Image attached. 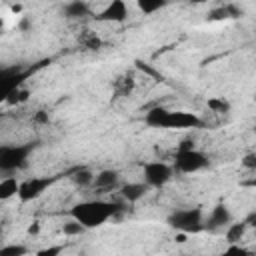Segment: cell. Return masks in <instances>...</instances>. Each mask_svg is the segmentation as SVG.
Returning <instances> with one entry per match:
<instances>
[{"instance_id":"obj_1","label":"cell","mask_w":256,"mask_h":256,"mask_svg":"<svg viewBox=\"0 0 256 256\" xmlns=\"http://www.w3.org/2000/svg\"><path fill=\"white\" fill-rule=\"evenodd\" d=\"M122 210L120 204L110 200H82L70 208V218H76L86 230L98 228Z\"/></svg>"},{"instance_id":"obj_2","label":"cell","mask_w":256,"mask_h":256,"mask_svg":"<svg viewBox=\"0 0 256 256\" xmlns=\"http://www.w3.org/2000/svg\"><path fill=\"white\" fill-rule=\"evenodd\" d=\"M144 122L150 128H164V130H188V128H204V120L194 112L186 110H168L156 106L146 112Z\"/></svg>"},{"instance_id":"obj_3","label":"cell","mask_w":256,"mask_h":256,"mask_svg":"<svg viewBox=\"0 0 256 256\" xmlns=\"http://www.w3.org/2000/svg\"><path fill=\"white\" fill-rule=\"evenodd\" d=\"M166 224L180 234H198L204 230V210L200 206L178 208L168 214Z\"/></svg>"},{"instance_id":"obj_4","label":"cell","mask_w":256,"mask_h":256,"mask_svg":"<svg viewBox=\"0 0 256 256\" xmlns=\"http://www.w3.org/2000/svg\"><path fill=\"white\" fill-rule=\"evenodd\" d=\"M208 164H210L208 156H206L202 150L194 148L190 142H184V144L178 148V152H176V156H174V162H172L174 170L180 172V174H194V172H200V170L208 168Z\"/></svg>"},{"instance_id":"obj_5","label":"cell","mask_w":256,"mask_h":256,"mask_svg":"<svg viewBox=\"0 0 256 256\" xmlns=\"http://www.w3.org/2000/svg\"><path fill=\"white\" fill-rule=\"evenodd\" d=\"M38 144H16V146H2L0 148V172L10 174L18 172L28 166L30 154L36 150Z\"/></svg>"},{"instance_id":"obj_6","label":"cell","mask_w":256,"mask_h":256,"mask_svg":"<svg viewBox=\"0 0 256 256\" xmlns=\"http://www.w3.org/2000/svg\"><path fill=\"white\" fill-rule=\"evenodd\" d=\"M174 166L172 164H166V162H160V160H154V162H146L144 168H142V174H144V182L150 186V188H162L166 186L172 176H174Z\"/></svg>"},{"instance_id":"obj_7","label":"cell","mask_w":256,"mask_h":256,"mask_svg":"<svg viewBox=\"0 0 256 256\" xmlns=\"http://www.w3.org/2000/svg\"><path fill=\"white\" fill-rule=\"evenodd\" d=\"M56 182V176H32V178H26L20 182V188H18V198L22 202H32L36 198H40L52 184Z\"/></svg>"},{"instance_id":"obj_8","label":"cell","mask_w":256,"mask_h":256,"mask_svg":"<svg viewBox=\"0 0 256 256\" xmlns=\"http://www.w3.org/2000/svg\"><path fill=\"white\" fill-rule=\"evenodd\" d=\"M230 222H232V212L226 204L220 202L210 210L208 216H204V230L214 232V230H220V228H228Z\"/></svg>"},{"instance_id":"obj_9","label":"cell","mask_w":256,"mask_h":256,"mask_svg":"<svg viewBox=\"0 0 256 256\" xmlns=\"http://www.w3.org/2000/svg\"><path fill=\"white\" fill-rule=\"evenodd\" d=\"M94 18L98 22H124L128 18V6L124 0H110Z\"/></svg>"},{"instance_id":"obj_10","label":"cell","mask_w":256,"mask_h":256,"mask_svg":"<svg viewBox=\"0 0 256 256\" xmlns=\"http://www.w3.org/2000/svg\"><path fill=\"white\" fill-rule=\"evenodd\" d=\"M120 184V172L118 170H112V168H106V170H100L96 176H94V188L98 190H112Z\"/></svg>"},{"instance_id":"obj_11","label":"cell","mask_w":256,"mask_h":256,"mask_svg":"<svg viewBox=\"0 0 256 256\" xmlns=\"http://www.w3.org/2000/svg\"><path fill=\"white\" fill-rule=\"evenodd\" d=\"M148 184L146 182H128V184H122L120 188V194L126 202H138L140 198H144V194L148 192Z\"/></svg>"},{"instance_id":"obj_12","label":"cell","mask_w":256,"mask_h":256,"mask_svg":"<svg viewBox=\"0 0 256 256\" xmlns=\"http://www.w3.org/2000/svg\"><path fill=\"white\" fill-rule=\"evenodd\" d=\"M62 14H64L68 20H78V18H84V16L90 14V6H88L84 0H70V2L64 4Z\"/></svg>"},{"instance_id":"obj_13","label":"cell","mask_w":256,"mask_h":256,"mask_svg":"<svg viewBox=\"0 0 256 256\" xmlns=\"http://www.w3.org/2000/svg\"><path fill=\"white\" fill-rule=\"evenodd\" d=\"M18 188H20V182L14 176H4L0 180V200H8L12 196H18Z\"/></svg>"},{"instance_id":"obj_14","label":"cell","mask_w":256,"mask_h":256,"mask_svg":"<svg viewBox=\"0 0 256 256\" xmlns=\"http://www.w3.org/2000/svg\"><path fill=\"white\" fill-rule=\"evenodd\" d=\"M240 16H242V10L234 4H226L210 12V20H226V18H240Z\"/></svg>"},{"instance_id":"obj_15","label":"cell","mask_w":256,"mask_h":256,"mask_svg":"<svg viewBox=\"0 0 256 256\" xmlns=\"http://www.w3.org/2000/svg\"><path fill=\"white\" fill-rule=\"evenodd\" d=\"M166 6H168V0H136V8L146 16L158 10H164Z\"/></svg>"},{"instance_id":"obj_16","label":"cell","mask_w":256,"mask_h":256,"mask_svg":"<svg viewBox=\"0 0 256 256\" xmlns=\"http://www.w3.org/2000/svg\"><path fill=\"white\" fill-rule=\"evenodd\" d=\"M94 172H90L88 168H78V170H74V174L70 176L72 178V182L76 184V186H80V188H86V186H92L94 184Z\"/></svg>"},{"instance_id":"obj_17","label":"cell","mask_w":256,"mask_h":256,"mask_svg":"<svg viewBox=\"0 0 256 256\" xmlns=\"http://www.w3.org/2000/svg\"><path fill=\"white\" fill-rule=\"evenodd\" d=\"M246 228H248V222H246V220H244V222H238V224H232V222H230V226L226 228V240H228L230 244L240 242V238L244 236Z\"/></svg>"},{"instance_id":"obj_18","label":"cell","mask_w":256,"mask_h":256,"mask_svg":"<svg viewBox=\"0 0 256 256\" xmlns=\"http://www.w3.org/2000/svg\"><path fill=\"white\" fill-rule=\"evenodd\" d=\"M208 108L216 114H228L230 112V102L224 100V98L214 96V98H208Z\"/></svg>"},{"instance_id":"obj_19","label":"cell","mask_w":256,"mask_h":256,"mask_svg":"<svg viewBox=\"0 0 256 256\" xmlns=\"http://www.w3.org/2000/svg\"><path fill=\"white\" fill-rule=\"evenodd\" d=\"M62 232H64V236H80V234L86 232V228L76 218H72V220H68V222L62 224Z\"/></svg>"},{"instance_id":"obj_20","label":"cell","mask_w":256,"mask_h":256,"mask_svg":"<svg viewBox=\"0 0 256 256\" xmlns=\"http://www.w3.org/2000/svg\"><path fill=\"white\" fill-rule=\"evenodd\" d=\"M24 254H28V248L22 244H8L0 248V256H24Z\"/></svg>"},{"instance_id":"obj_21","label":"cell","mask_w":256,"mask_h":256,"mask_svg":"<svg viewBox=\"0 0 256 256\" xmlns=\"http://www.w3.org/2000/svg\"><path fill=\"white\" fill-rule=\"evenodd\" d=\"M240 164H242L244 168H248V170H256V152L246 154V156L240 160Z\"/></svg>"},{"instance_id":"obj_22","label":"cell","mask_w":256,"mask_h":256,"mask_svg":"<svg viewBox=\"0 0 256 256\" xmlns=\"http://www.w3.org/2000/svg\"><path fill=\"white\" fill-rule=\"evenodd\" d=\"M62 252V246H52V248H44V250H38L40 256H54V254H60Z\"/></svg>"},{"instance_id":"obj_23","label":"cell","mask_w":256,"mask_h":256,"mask_svg":"<svg viewBox=\"0 0 256 256\" xmlns=\"http://www.w3.org/2000/svg\"><path fill=\"white\" fill-rule=\"evenodd\" d=\"M28 232H30V234H36V232H38V226H30V230H28Z\"/></svg>"},{"instance_id":"obj_24","label":"cell","mask_w":256,"mask_h":256,"mask_svg":"<svg viewBox=\"0 0 256 256\" xmlns=\"http://www.w3.org/2000/svg\"><path fill=\"white\" fill-rule=\"evenodd\" d=\"M192 4H202V2H206V0H190Z\"/></svg>"},{"instance_id":"obj_25","label":"cell","mask_w":256,"mask_h":256,"mask_svg":"<svg viewBox=\"0 0 256 256\" xmlns=\"http://www.w3.org/2000/svg\"><path fill=\"white\" fill-rule=\"evenodd\" d=\"M254 132H256V124H254Z\"/></svg>"}]
</instances>
